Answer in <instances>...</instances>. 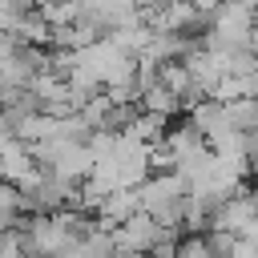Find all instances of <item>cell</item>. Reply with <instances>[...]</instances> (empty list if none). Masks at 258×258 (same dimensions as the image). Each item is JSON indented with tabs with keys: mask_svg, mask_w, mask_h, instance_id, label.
Returning <instances> with one entry per match:
<instances>
[{
	"mask_svg": "<svg viewBox=\"0 0 258 258\" xmlns=\"http://www.w3.org/2000/svg\"><path fill=\"white\" fill-rule=\"evenodd\" d=\"M181 4H189V8H202V12H210L218 0H181Z\"/></svg>",
	"mask_w": 258,
	"mask_h": 258,
	"instance_id": "cell-1",
	"label": "cell"
}]
</instances>
